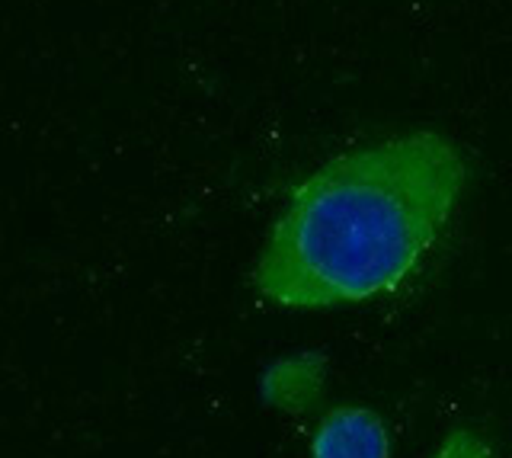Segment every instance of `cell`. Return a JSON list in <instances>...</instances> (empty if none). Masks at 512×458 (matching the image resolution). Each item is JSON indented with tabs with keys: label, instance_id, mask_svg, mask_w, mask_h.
<instances>
[{
	"label": "cell",
	"instance_id": "277c9868",
	"mask_svg": "<svg viewBox=\"0 0 512 458\" xmlns=\"http://www.w3.org/2000/svg\"><path fill=\"white\" fill-rule=\"evenodd\" d=\"M429 458H496V452H493V446L477 430L458 426V430L442 436V442H439L436 449H432Z\"/></svg>",
	"mask_w": 512,
	"mask_h": 458
},
{
	"label": "cell",
	"instance_id": "3957f363",
	"mask_svg": "<svg viewBox=\"0 0 512 458\" xmlns=\"http://www.w3.org/2000/svg\"><path fill=\"white\" fill-rule=\"evenodd\" d=\"M324 378H327L324 356L298 353L272 362L260 382V394L269 407L282 410V414H304L324 394Z\"/></svg>",
	"mask_w": 512,
	"mask_h": 458
},
{
	"label": "cell",
	"instance_id": "6da1fadb",
	"mask_svg": "<svg viewBox=\"0 0 512 458\" xmlns=\"http://www.w3.org/2000/svg\"><path fill=\"white\" fill-rule=\"evenodd\" d=\"M464 186L468 157L436 129L330 157L269 225L253 292L285 311H327L404 289L452 225Z\"/></svg>",
	"mask_w": 512,
	"mask_h": 458
},
{
	"label": "cell",
	"instance_id": "7a4b0ae2",
	"mask_svg": "<svg viewBox=\"0 0 512 458\" xmlns=\"http://www.w3.org/2000/svg\"><path fill=\"white\" fill-rule=\"evenodd\" d=\"M308 452L311 458H391V430L378 410L340 404L314 423Z\"/></svg>",
	"mask_w": 512,
	"mask_h": 458
}]
</instances>
